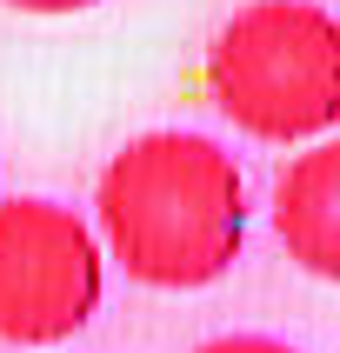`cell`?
<instances>
[{
  "instance_id": "obj_1",
  "label": "cell",
  "mask_w": 340,
  "mask_h": 353,
  "mask_svg": "<svg viewBox=\"0 0 340 353\" xmlns=\"http://www.w3.org/2000/svg\"><path fill=\"white\" fill-rule=\"evenodd\" d=\"M94 234L127 280L194 294L234 274L247 247V180L207 134L160 127L127 140L94 187Z\"/></svg>"
},
{
  "instance_id": "obj_2",
  "label": "cell",
  "mask_w": 340,
  "mask_h": 353,
  "mask_svg": "<svg viewBox=\"0 0 340 353\" xmlns=\"http://www.w3.org/2000/svg\"><path fill=\"white\" fill-rule=\"evenodd\" d=\"M207 94L247 140H327L340 127V14L320 0L234 7L207 47Z\"/></svg>"
},
{
  "instance_id": "obj_3",
  "label": "cell",
  "mask_w": 340,
  "mask_h": 353,
  "mask_svg": "<svg viewBox=\"0 0 340 353\" xmlns=\"http://www.w3.org/2000/svg\"><path fill=\"white\" fill-rule=\"evenodd\" d=\"M107 247L74 207L40 194L0 200V340L60 347L100 314Z\"/></svg>"
},
{
  "instance_id": "obj_4",
  "label": "cell",
  "mask_w": 340,
  "mask_h": 353,
  "mask_svg": "<svg viewBox=\"0 0 340 353\" xmlns=\"http://www.w3.org/2000/svg\"><path fill=\"white\" fill-rule=\"evenodd\" d=\"M274 234L300 274L340 287V134L287 160L274 180Z\"/></svg>"
},
{
  "instance_id": "obj_5",
  "label": "cell",
  "mask_w": 340,
  "mask_h": 353,
  "mask_svg": "<svg viewBox=\"0 0 340 353\" xmlns=\"http://www.w3.org/2000/svg\"><path fill=\"white\" fill-rule=\"evenodd\" d=\"M194 353H300V347H287V340H274V334H220V340H207V347H194Z\"/></svg>"
},
{
  "instance_id": "obj_6",
  "label": "cell",
  "mask_w": 340,
  "mask_h": 353,
  "mask_svg": "<svg viewBox=\"0 0 340 353\" xmlns=\"http://www.w3.org/2000/svg\"><path fill=\"white\" fill-rule=\"evenodd\" d=\"M0 7H20V14H87L100 0H0Z\"/></svg>"
},
{
  "instance_id": "obj_7",
  "label": "cell",
  "mask_w": 340,
  "mask_h": 353,
  "mask_svg": "<svg viewBox=\"0 0 340 353\" xmlns=\"http://www.w3.org/2000/svg\"><path fill=\"white\" fill-rule=\"evenodd\" d=\"M334 7H340V0H334Z\"/></svg>"
}]
</instances>
